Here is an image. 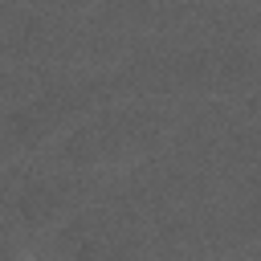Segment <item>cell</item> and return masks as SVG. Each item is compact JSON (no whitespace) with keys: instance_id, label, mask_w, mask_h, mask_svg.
I'll use <instances>...</instances> for the list:
<instances>
[{"instance_id":"6da1fadb","label":"cell","mask_w":261,"mask_h":261,"mask_svg":"<svg viewBox=\"0 0 261 261\" xmlns=\"http://www.w3.org/2000/svg\"><path fill=\"white\" fill-rule=\"evenodd\" d=\"M167 135V118L151 106H110L82 118L61 139V159L82 171H110L147 159Z\"/></svg>"},{"instance_id":"7a4b0ae2","label":"cell","mask_w":261,"mask_h":261,"mask_svg":"<svg viewBox=\"0 0 261 261\" xmlns=\"http://www.w3.org/2000/svg\"><path fill=\"white\" fill-rule=\"evenodd\" d=\"M82 90H49L33 102H20L4 114V151L8 155H24L45 147L65 122H73L82 114Z\"/></svg>"},{"instance_id":"3957f363","label":"cell","mask_w":261,"mask_h":261,"mask_svg":"<svg viewBox=\"0 0 261 261\" xmlns=\"http://www.w3.org/2000/svg\"><path fill=\"white\" fill-rule=\"evenodd\" d=\"M73 204H77V188L69 179H61V175H37V179H29L16 192L12 216L20 220V228L29 237H49V232H57L73 216Z\"/></svg>"},{"instance_id":"277c9868","label":"cell","mask_w":261,"mask_h":261,"mask_svg":"<svg viewBox=\"0 0 261 261\" xmlns=\"http://www.w3.org/2000/svg\"><path fill=\"white\" fill-rule=\"evenodd\" d=\"M237 232L241 237H261V192H253L245 200V208L237 212Z\"/></svg>"},{"instance_id":"5b68a950","label":"cell","mask_w":261,"mask_h":261,"mask_svg":"<svg viewBox=\"0 0 261 261\" xmlns=\"http://www.w3.org/2000/svg\"><path fill=\"white\" fill-rule=\"evenodd\" d=\"M245 114L261 122V82H257V86H253V90L245 94Z\"/></svg>"},{"instance_id":"8992f818","label":"cell","mask_w":261,"mask_h":261,"mask_svg":"<svg viewBox=\"0 0 261 261\" xmlns=\"http://www.w3.org/2000/svg\"><path fill=\"white\" fill-rule=\"evenodd\" d=\"M53 4H65V8H86V4H94V0H53Z\"/></svg>"}]
</instances>
